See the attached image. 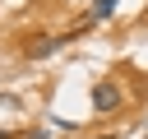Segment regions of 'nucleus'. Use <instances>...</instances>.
I'll use <instances>...</instances> for the list:
<instances>
[{"label": "nucleus", "mask_w": 148, "mask_h": 139, "mask_svg": "<svg viewBox=\"0 0 148 139\" xmlns=\"http://www.w3.org/2000/svg\"><path fill=\"white\" fill-rule=\"evenodd\" d=\"M116 5H120V0H97V5L88 9V23H97V19H106V14L116 9Z\"/></svg>", "instance_id": "nucleus-2"}, {"label": "nucleus", "mask_w": 148, "mask_h": 139, "mask_svg": "<svg viewBox=\"0 0 148 139\" xmlns=\"http://www.w3.org/2000/svg\"><path fill=\"white\" fill-rule=\"evenodd\" d=\"M0 139H9V130H0Z\"/></svg>", "instance_id": "nucleus-3"}, {"label": "nucleus", "mask_w": 148, "mask_h": 139, "mask_svg": "<svg viewBox=\"0 0 148 139\" xmlns=\"http://www.w3.org/2000/svg\"><path fill=\"white\" fill-rule=\"evenodd\" d=\"M125 107V93H120V83H92V111H120Z\"/></svg>", "instance_id": "nucleus-1"}]
</instances>
